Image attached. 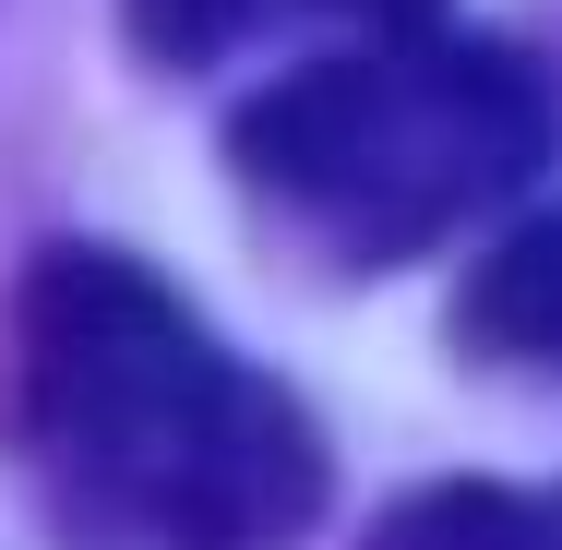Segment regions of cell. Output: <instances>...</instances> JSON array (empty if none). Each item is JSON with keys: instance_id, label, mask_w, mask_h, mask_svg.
I'll return each instance as SVG.
<instances>
[{"instance_id": "cell-1", "label": "cell", "mask_w": 562, "mask_h": 550, "mask_svg": "<svg viewBox=\"0 0 562 550\" xmlns=\"http://www.w3.org/2000/svg\"><path fill=\"white\" fill-rule=\"evenodd\" d=\"M0 454L60 550H300L324 431L156 263L48 239L0 312Z\"/></svg>"}, {"instance_id": "cell-2", "label": "cell", "mask_w": 562, "mask_h": 550, "mask_svg": "<svg viewBox=\"0 0 562 550\" xmlns=\"http://www.w3.org/2000/svg\"><path fill=\"white\" fill-rule=\"evenodd\" d=\"M562 144V109L503 36H383L276 72L227 120V168L324 263H407L503 216Z\"/></svg>"}, {"instance_id": "cell-3", "label": "cell", "mask_w": 562, "mask_h": 550, "mask_svg": "<svg viewBox=\"0 0 562 550\" xmlns=\"http://www.w3.org/2000/svg\"><path fill=\"white\" fill-rule=\"evenodd\" d=\"M431 12L443 0H120L132 48L156 72H216L239 48H288V36H359V48H383V36H431Z\"/></svg>"}, {"instance_id": "cell-4", "label": "cell", "mask_w": 562, "mask_h": 550, "mask_svg": "<svg viewBox=\"0 0 562 550\" xmlns=\"http://www.w3.org/2000/svg\"><path fill=\"white\" fill-rule=\"evenodd\" d=\"M454 347L503 359V371H562V216L515 227L467 263L454 288Z\"/></svg>"}, {"instance_id": "cell-5", "label": "cell", "mask_w": 562, "mask_h": 550, "mask_svg": "<svg viewBox=\"0 0 562 550\" xmlns=\"http://www.w3.org/2000/svg\"><path fill=\"white\" fill-rule=\"evenodd\" d=\"M359 550H562V479L551 491H527V479H431Z\"/></svg>"}]
</instances>
